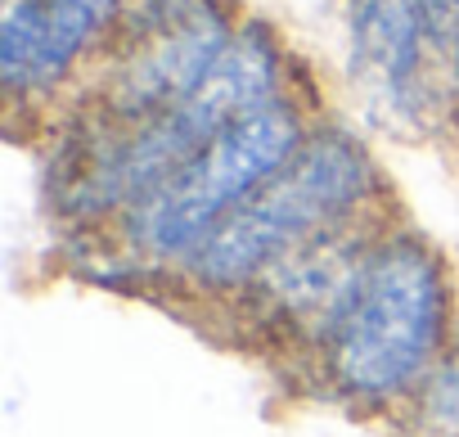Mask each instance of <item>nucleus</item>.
Listing matches in <instances>:
<instances>
[{
    "label": "nucleus",
    "instance_id": "3",
    "mask_svg": "<svg viewBox=\"0 0 459 437\" xmlns=\"http://www.w3.org/2000/svg\"><path fill=\"white\" fill-rule=\"evenodd\" d=\"M374 194L369 153L342 135H307V144L180 262V271L212 293H235L257 284L284 258L351 231Z\"/></svg>",
    "mask_w": 459,
    "mask_h": 437
},
{
    "label": "nucleus",
    "instance_id": "2",
    "mask_svg": "<svg viewBox=\"0 0 459 437\" xmlns=\"http://www.w3.org/2000/svg\"><path fill=\"white\" fill-rule=\"evenodd\" d=\"M446 320L450 289L441 258L414 235H374L320 343L329 383L360 406H383L423 388L441 361Z\"/></svg>",
    "mask_w": 459,
    "mask_h": 437
},
{
    "label": "nucleus",
    "instance_id": "7",
    "mask_svg": "<svg viewBox=\"0 0 459 437\" xmlns=\"http://www.w3.org/2000/svg\"><path fill=\"white\" fill-rule=\"evenodd\" d=\"M113 23L95 0H10L0 23V77L10 95H41Z\"/></svg>",
    "mask_w": 459,
    "mask_h": 437
},
{
    "label": "nucleus",
    "instance_id": "9",
    "mask_svg": "<svg viewBox=\"0 0 459 437\" xmlns=\"http://www.w3.org/2000/svg\"><path fill=\"white\" fill-rule=\"evenodd\" d=\"M455 91H459V50H455Z\"/></svg>",
    "mask_w": 459,
    "mask_h": 437
},
{
    "label": "nucleus",
    "instance_id": "5",
    "mask_svg": "<svg viewBox=\"0 0 459 437\" xmlns=\"http://www.w3.org/2000/svg\"><path fill=\"white\" fill-rule=\"evenodd\" d=\"M450 0H351V77L369 113L392 131H414L437 104V64L455 41Z\"/></svg>",
    "mask_w": 459,
    "mask_h": 437
},
{
    "label": "nucleus",
    "instance_id": "6",
    "mask_svg": "<svg viewBox=\"0 0 459 437\" xmlns=\"http://www.w3.org/2000/svg\"><path fill=\"white\" fill-rule=\"evenodd\" d=\"M216 0H135L126 23V55L104 95V127H135L185 100L230 50Z\"/></svg>",
    "mask_w": 459,
    "mask_h": 437
},
{
    "label": "nucleus",
    "instance_id": "10",
    "mask_svg": "<svg viewBox=\"0 0 459 437\" xmlns=\"http://www.w3.org/2000/svg\"><path fill=\"white\" fill-rule=\"evenodd\" d=\"M450 5H459V0H450Z\"/></svg>",
    "mask_w": 459,
    "mask_h": 437
},
{
    "label": "nucleus",
    "instance_id": "1",
    "mask_svg": "<svg viewBox=\"0 0 459 437\" xmlns=\"http://www.w3.org/2000/svg\"><path fill=\"white\" fill-rule=\"evenodd\" d=\"M271 100H280V50L262 28H244L185 100L135 127H100L73 149L59 176L68 216H126L198 149Z\"/></svg>",
    "mask_w": 459,
    "mask_h": 437
},
{
    "label": "nucleus",
    "instance_id": "4",
    "mask_svg": "<svg viewBox=\"0 0 459 437\" xmlns=\"http://www.w3.org/2000/svg\"><path fill=\"white\" fill-rule=\"evenodd\" d=\"M302 144H307V131L289 100H271L253 109L122 216L126 249L144 262L180 267Z\"/></svg>",
    "mask_w": 459,
    "mask_h": 437
},
{
    "label": "nucleus",
    "instance_id": "8",
    "mask_svg": "<svg viewBox=\"0 0 459 437\" xmlns=\"http://www.w3.org/2000/svg\"><path fill=\"white\" fill-rule=\"evenodd\" d=\"M414 437H459V352L441 356L419 388Z\"/></svg>",
    "mask_w": 459,
    "mask_h": 437
}]
</instances>
